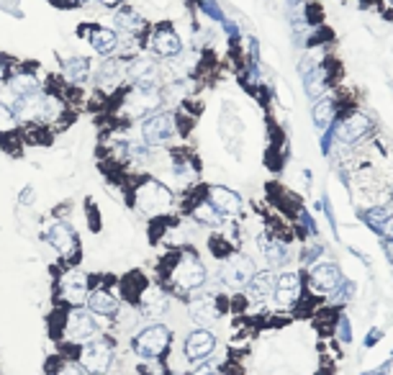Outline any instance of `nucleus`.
Masks as SVG:
<instances>
[{
	"label": "nucleus",
	"instance_id": "nucleus-1",
	"mask_svg": "<svg viewBox=\"0 0 393 375\" xmlns=\"http://www.w3.org/2000/svg\"><path fill=\"white\" fill-rule=\"evenodd\" d=\"M165 283L168 288H173L175 293H193L206 283V267L198 260L196 252L182 250V252L170 257V270H165Z\"/></svg>",
	"mask_w": 393,
	"mask_h": 375
},
{
	"label": "nucleus",
	"instance_id": "nucleus-2",
	"mask_svg": "<svg viewBox=\"0 0 393 375\" xmlns=\"http://www.w3.org/2000/svg\"><path fill=\"white\" fill-rule=\"evenodd\" d=\"M173 345V329L162 321H149L131 337V350L139 360H162Z\"/></svg>",
	"mask_w": 393,
	"mask_h": 375
},
{
	"label": "nucleus",
	"instance_id": "nucleus-3",
	"mask_svg": "<svg viewBox=\"0 0 393 375\" xmlns=\"http://www.w3.org/2000/svg\"><path fill=\"white\" fill-rule=\"evenodd\" d=\"M77 365L85 375H106L113 365V345L111 339L95 337L77 350Z\"/></svg>",
	"mask_w": 393,
	"mask_h": 375
},
{
	"label": "nucleus",
	"instance_id": "nucleus-4",
	"mask_svg": "<svg viewBox=\"0 0 393 375\" xmlns=\"http://www.w3.org/2000/svg\"><path fill=\"white\" fill-rule=\"evenodd\" d=\"M90 290H93V281H90V275L85 270L70 267V270H65V273L59 275L57 298L62 303H67L70 309L82 306L87 301V296H90Z\"/></svg>",
	"mask_w": 393,
	"mask_h": 375
},
{
	"label": "nucleus",
	"instance_id": "nucleus-5",
	"mask_svg": "<svg viewBox=\"0 0 393 375\" xmlns=\"http://www.w3.org/2000/svg\"><path fill=\"white\" fill-rule=\"evenodd\" d=\"M177 134V118L173 113H152L142 123V139L146 149H160L170 145Z\"/></svg>",
	"mask_w": 393,
	"mask_h": 375
},
{
	"label": "nucleus",
	"instance_id": "nucleus-6",
	"mask_svg": "<svg viewBox=\"0 0 393 375\" xmlns=\"http://www.w3.org/2000/svg\"><path fill=\"white\" fill-rule=\"evenodd\" d=\"M62 332H65L67 342L73 345H85L90 339L98 337V324H95V316L87 309H70L62 316Z\"/></svg>",
	"mask_w": 393,
	"mask_h": 375
},
{
	"label": "nucleus",
	"instance_id": "nucleus-7",
	"mask_svg": "<svg viewBox=\"0 0 393 375\" xmlns=\"http://www.w3.org/2000/svg\"><path fill=\"white\" fill-rule=\"evenodd\" d=\"M44 237H46V242L57 250L59 257H65L67 262H75L80 257V237H77V231L73 229V224H67V221L57 219V221H51V224L46 226Z\"/></svg>",
	"mask_w": 393,
	"mask_h": 375
},
{
	"label": "nucleus",
	"instance_id": "nucleus-8",
	"mask_svg": "<svg viewBox=\"0 0 393 375\" xmlns=\"http://www.w3.org/2000/svg\"><path fill=\"white\" fill-rule=\"evenodd\" d=\"M134 195H137L139 209L149 211L152 216H157V214H162V211H168L173 206V190L168 185H162L160 180H152V178L139 183Z\"/></svg>",
	"mask_w": 393,
	"mask_h": 375
},
{
	"label": "nucleus",
	"instance_id": "nucleus-9",
	"mask_svg": "<svg viewBox=\"0 0 393 375\" xmlns=\"http://www.w3.org/2000/svg\"><path fill=\"white\" fill-rule=\"evenodd\" d=\"M257 267L255 260L242 252H232L226 257L224 267H221V281L229 288H247V283L255 278Z\"/></svg>",
	"mask_w": 393,
	"mask_h": 375
},
{
	"label": "nucleus",
	"instance_id": "nucleus-10",
	"mask_svg": "<svg viewBox=\"0 0 393 375\" xmlns=\"http://www.w3.org/2000/svg\"><path fill=\"white\" fill-rule=\"evenodd\" d=\"M146 49L154 51L157 57L173 59L182 51V39L170 23H160L157 29L149 31V37H146Z\"/></svg>",
	"mask_w": 393,
	"mask_h": 375
},
{
	"label": "nucleus",
	"instance_id": "nucleus-11",
	"mask_svg": "<svg viewBox=\"0 0 393 375\" xmlns=\"http://www.w3.org/2000/svg\"><path fill=\"white\" fill-rule=\"evenodd\" d=\"M162 93L160 90H139V87H131V93L124 98V111L126 118H146L160 111L162 106Z\"/></svg>",
	"mask_w": 393,
	"mask_h": 375
},
{
	"label": "nucleus",
	"instance_id": "nucleus-12",
	"mask_svg": "<svg viewBox=\"0 0 393 375\" xmlns=\"http://www.w3.org/2000/svg\"><path fill=\"white\" fill-rule=\"evenodd\" d=\"M80 37L101 57H111V54H116L121 49V39H118L116 29H108V26H90V23H85L80 29Z\"/></svg>",
	"mask_w": 393,
	"mask_h": 375
},
{
	"label": "nucleus",
	"instance_id": "nucleus-13",
	"mask_svg": "<svg viewBox=\"0 0 393 375\" xmlns=\"http://www.w3.org/2000/svg\"><path fill=\"white\" fill-rule=\"evenodd\" d=\"M85 309L93 314V316H103V319H118L121 314V298L108 288H93L90 296L85 301Z\"/></svg>",
	"mask_w": 393,
	"mask_h": 375
},
{
	"label": "nucleus",
	"instance_id": "nucleus-14",
	"mask_svg": "<svg viewBox=\"0 0 393 375\" xmlns=\"http://www.w3.org/2000/svg\"><path fill=\"white\" fill-rule=\"evenodd\" d=\"M139 309H142V316L149 319V321H157L170 311V293L160 285H146L142 290V298H139Z\"/></svg>",
	"mask_w": 393,
	"mask_h": 375
},
{
	"label": "nucleus",
	"instance_id": "nucleus-15",
	"mask_svg": "<svg viewBox=\"0 0 393 375\" xmlns=\"http://www.w3.org/2000/svg\"><path fill=\"white\" fill-rule=\"evenodd\" d=\"M213 350H216V339L208 329H193V332L185 337V345H182V352L190 362H206V357H211Z\"/></svg>",
	"mask_w": 393,
	"mask_h": 375
},
{
	"label": "nucleus",
	"instance_id": "nucleus-16",
	"mask_svg": "<svg viewBox=\"0 0 393 375\" xmlns=\"http://www.w3.org/2000/svg\"><path fill=\"white\" fill-rule=\"evenodd\" d=\"M301 288H304V283H301V275L299 273H280L275 278V288H273V301L277 306H296L301 298Z\"/></svg>",
	"mask_w": 393,
	"mask_h": 375
},
{
	"label": "nucleus",
	"instance_id": "nucleus-17",
	"mask_svg": "<svg viewBox=\"0 0 393 375\" xmlns=\"http://www.w3.org/2000/svg\"><path fill=\"white\" fill-rule=\"evenodd\" d=\"M113 23H116L118 31H126V34H131V37H139V34H144V31L149 29V23H146L144 16L131 6L116 8V13H113Z\"/></svg>",
	"mask_w": 393,
	"mask_h": 375
},
{
	"label": "nucleus",
	"instance_id": "nucleus-18",
	"mask_svg": "<svg viewBox=\"0 0 393 375\" xmlns=\"http://www.w3.org/2000/svg\"><path fill=\"white\" fill-rule=\"evenodd\" d=\"M206 201L211 203L218 214H237L242 209V198L234 193L232 188L224 185H211L206 190Z\"/></svg>",
	"mask_w": 393,
	"mask_h": 375
},
{
	"label": "nucleus",
	"instance_id": "nucleus-19",
	"mask_svg": "<svg viewBox=\"0 0 393 375\" xmlns=\"http://www.w3.org/2000/svg\"><path fill=\"white\" fill-rule=\"evenodd\" d=\"M126 78V65L121 59H106L98 73H95V85L103 90H116Z\"/></svg>",
	"mask_w": 393,
	"mask_h": 375
},
{
	"label": "nucleus",
	"instance_id": "nucleus-20",
	"mask_svg": "<svg viewBox=\"0 0 393 375\" xmlns=\"http://www.w3.org/2000/svg\"><path fill=\"white\" fill-rule=\"evenodd\" d=\"M368 131H370V118L365 113H352L337 126V139L344 145H352L357 139H363Z\"/></svg>",
	"mask_w": 393,
	"mask_h": 375
},
{
	"label": "nucleus",
	"instance_id": "nucleus-21",
	"mask_svg": "<svg viewBox=\"0 0 393 375\" xmlns=\"http://www.w3.org/2000/svg\"><path fill=\"white\" fill-rule=\"evenodd\" d=\"M308 281H311V288L319 290V293H332V290L339 288V281L342 275L335 265H313L308 270Z\"/></svg>",
	"mask_w": 393,
	"mask_h": 375
},
{
	"label": "nucleus",
	"instance_id": "nucleus-22",
	"mask_svg": "<svg viewBox=\"0 0 393 375\" xmlns=\"http://www.w3.org/2000/svg\"><path fill=\"white\" fill-rule=\"evenodd\" d=\"M188 314H190V319L196 321L198 326H211L213 321L218 319V303H216V298H211V296H198V298H193L190 301V306H188Z\"/></svg>",
	"mask_w": 393,
	"mask_h": 375
},
{
	"label": "nucleus",
	"instance_id": "nucleus-23",
	"mask_svg": "<svg viewBox=\"0 0 393 375\" xmlns=\"http://www.w3.org/2000/svg\"><path fill=\"white\" fill-rule=\"evenodd\" d=\"M8 93L15 98H26V95H34L42 90V85H39V80L34 78V75L29 73H18V75H8Z\"/></svg>",
	"mask_w": 393,
	"mask_h": 375
},
{
	"label": "nucleus",
	"instance_id": "nucleus-24",
	"mask_svg": "<svg viewBox=\"0 0 393 375\" xmlns=\"http://www.w3.org/2000/svg\"><path fill=\"white\" fill-rule=\"evenodd\" d=\"M273 288H275V273L262 270V273H255V278L247 283V296L252 301H265L268 296H273Z\"/></svg>",
	"mask_w": 393,
	"mask_h": 375
},
{
	"label": "nucleus",
	"instance_id": "nucleus-25",
	"mask_svg": "<svg viewBox=\"0 0 393 375\" xmlns=\"http://www.w3.org/2000/svg\"><path fill=\"white\" fill-rule=\"evenodd\" d=\"M62 75H65V82L82 85V82L90 78V59L87 57H67L65 65H62Z\"/></svg>",
	"mask_w": 393,
	"mask_h": 375
},
{
	"label": "nucleus",
	"instance_id": "nucleus-26",
	"mask_svg": "<svg viewBox=\"0 0 393 375\" xmlns=\"http://www.w3.org/2000/svg\"><path fill=\"white\" fill-rule=\"evenodd\" d=\"M337 116V106L332 98H321V101H316V106H313V126L319 131H327L329 126H332V121H335Z\"/></svg>",
	"mask_w": 393,
	"mask_h": 375
},
{
	"label": "nucleus",
	"instance_id": "nucleus-27",
	"mask_svg": "<svg viewBox=\"0 0 393 375\" xmlns=\"http://www.w3.org/2000/svg\"><path fill=\"white\" fill-rule=\"evenodd\" d=\"M257 245L262 247V254L268 257L270 265H280V262H283L285 257H288V252H285L283 242H277V239H265V237H260V239H257Z\"/></svg>",
	"mask_w": 393,
	"mask_h": 375
},
{
	"label": "nucleus",
	"instance_id": "nucleus-28",
	"mask_svg": "<svg viewBox=\"0 0 393 375\" xmlns=\"http://www.w3.org/2000/svg\"><path fill=\"white\" fill-rule=\"evenodd\" d=\"M190 214H193V219H196L198 224H206V226H218V224H221V216H224V214H218V211L213 209L208 201L198 203V206L190 211Z\"/></svg>",
	"mask_w": 393,
	"mask_h": 375
},
{
	"label": "nucleus",
	"instance_id": "nucleus-29",
	"mask_svg": "<svg viewBox=\"0 0 393 375\" xmlns=\"http://www.w3.org/2000/svg\"><path fill=\"white\" fill-rule=\"evenodd\" d=\"M18 129V118H15L13 109L0 103V137H8V134H15Z\"/></svg>",
	"mask_w": 393,
	"mask_h": 375
},
{
	"label": "nucleus",
	"instance_id": "nucleus-30",
	"mask_svg": "<svg viewBox=\"0 0 393 375\" xmlns=\"http://www.w3.org/2000/svg\"><path fill=\"white\" fill-rule=\"evenodd\" d=\"M137 373L139 375H165V365H162V360H142Z\"/></svg>",
	"mask_w": 393,
	"mask_h": 375
},
{
	"label": "nucleus",
	"instance_id": "nucleus-31",
	"mask_svg": "<svg viewBox=\"0 0 393 375\" xmlns=\"http://www.w3.org/2000/svg\"><path fill=\"white\" fill-rule=\"evenodd\" d=\"M54 375H85L82 373V368L77 365V362H67V360H59L57 365V373Z\"/></svg>",
	"mask_w": 393,
	"mask_h": 375
},
{
	"label": "nucleus",
	"instance_id": "nucleus-32",
	"mask_svg": "<svg viewBox=\"0 0 393 375\" xmlns=\"http://www.w3.org/2000/svg\"><path fill=\"white\" fill-rule=\"evenodd\" d=\"M93 221V231H101V219H98V211L90 201H87V224Z\"/></svg>",
	"mask_w": 393,
	"mask_h": 375
},
{
	"label": "nucleus",
	"instance_id": "nucleus-33",
	"mask_svg": "<svg viewBox=\"0 0 393 375\" xmlns=\"http://www.w3.org/2000/svg\"><path fill=\"white\" fill-rule=\"evenodd\" d=\"M190 375H216V368L208 365V362H198V368L193 370Z\"/></svg>",
	"mask_w": 393,
	"mask_h": 375
},
{
	"label": "nucleus",
	"instance_id": "nucleus-34",
	"mask_svg": "<svg viewBox=\"0 0 393 375\" xmlns=\"http://www.w3.org/2000/svg\"><path fill=\"white\" fill-rule=\"evenodd\" d=\"M34 198H37V190H34V185H26L21 193V206H26V203H34Z\"/></svg>",
	"mask_w": 393,
	"mask_h": 375
},
{
	"label": "nucleus",
	"instance_id": "nucleus-35",
	"mask_svg": "<svg viewBox=\"0 0 393 375\" xmlns=\"http://www.w3.org/2000/svg\"><path fill=\"white\" fill-rule=\"evenodd\" d=\"M98 3H101V6H106V8H121V3H124V0H98Z\"/></svg>",
	"mask_w": 393,
	"mask_h": 375
},
{
	"label": "nucleus",
	"instance_id": "nucleus-36",
	"mask_svg": "<svg viewBox=\"0 0 393 375\" xmlns=\"http://www.w3.org/2000/svg\"><path fill=\"white\" fill-rule=\"evenodd\" d=\"M8 80V67H6V62L0 59V82H6Z\"/></svg>",
	"mask_w": 393,
	"mask_h": 375
},
{
	"label": "nucleus",
	"instance_id": "nucleus-37",
	"mask_svg": "<svg viewBox=\"0 0 393 375\" xmlns=\"http://www.w3.org/2000/svg\"><path fill=\"white\" fill-rule=\"evenodd\" d=\"M386 254H388V260H391V265H393V239H388L386 242Z\"/></svg>",
	"mask_w": 393,
	"mask_h": 375
},
{
	"label": "nucleus",
	"instance_id": "nucleus-38",
	"mask_svg": "<svg viewBox=\"0 0 393 375\" xmlns=\"http://www.w3.org/2000/svg\"><path fill=\"white\" fill-rule=\"evenodd\" d=\"M383 375H393V360H391V362H388L386 368H383Z\"/></svg>",
	"mask_w": 393,
	"mask_h": 375
},
{
	"label": "nucleus",
	"instance_id": "nucleus-39",
	"mask_svg": "<svg viewBox=\"0 0 393 375\" xmlns=\"http://www.w3.org/2000/svg\"><path fill=\"white\" fill-rule=\"evenodd\" d=\"M368 375H383V373H368Z\"/></svg>",
	"mask_w": 393,
	"mask_h": 375
},
{
	"label": "nucleus",
	"instance_id": "nucleus-40",
	"mask_svg": "<svg viewBox=\"0 0 393 375\" xmlns=\"http://www.w3.org/2000/svg\"><path fill=\"white\" fill-rule=\"evenodd\" d=\"M388 3H391V6H393V0H388Z\"/></svg>",
	"mask_w": 393,
	"mask_h": 375
}]
</instances>
